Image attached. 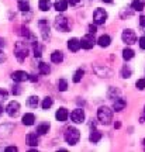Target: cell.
I'll list each match as a JSON object with an SVG mask.
<instances>
[{
  "label": "cell",
  "mask_w": 145,
  "mask_h": 152,
  "mask_svg": "<svg viewBox=\"0 0 145 152\" xmlns=\"http://www.w3.org/2000/svg\"><path fill=\"white\" fill-rule=\"evenodd\" d=\"M102 1H104V3H111L113 0H102Z\"/></svg>",
  "instance_id": "46"
},
{
  "label": "cell",
  "mask_w": 145,
  "mask_h": 152,
  "mask_svg": "<svg viewBox=\"0 0 145 152\" xmlns=\"http://www.w3.org/2000/svg\"><path fill=\"white\" fill-rule=\"evenodd\" d=\"M68 48H69V51H72V52H78V51L82 48L81 39H78V38H70L69 41H68Z\"/></svg>",
  "instance_id": "13"
},
{
  "label": "cell",
  "mask_w": 145,
  "mask_h": 152,
  "mask_svg": "<svg viewBox=\"0 0 145 152\" xmlns=\"http://www.w3.org/2000/svg\"><path fill=\"white\" fill-rule=\"evenodd\" d=\"M96 31H97L96 26H89V33L90 34H96Z\"/></svg>",
  "instance_id": "39"
},
{
  "label": "cell",
  "mask_w": 145,
  "mask_h": 152,
  "mask_svg": "<svg viewBox=\"0 0 145 152\" xmlns=\"http://www.w3.org/2000/svg\"><path fill=\"white\" fill-rule=\"evenodd\" d=\"M26 140H27V144L30 147H37L38 145V137H37V134H34V132L28 134V135L26 137Z\"/></svg>",
  "instance_id": "19"
},
{
  "label": "cell",
  "mask_w": 145,
  "mask_h": 152,
  "mask_svg": "<svg viewBox=\"0 0 145 152\" xmlns=\"http://www.w3.org/2000/svg\"><path fill=\"white\" fill-rule=\"evenodd\" d=\"M133 75V71H131V68H130L128 65H125L121 69V76H123L124 79H127V77H130V76Z\"/></svg>",
  "instance_id": "31"
},
{
  "label": "cell",
  "mask_w": 145,
  "mask_h": 152,
  "mask_svg": "<svg viewBox=\"0 0 145 152\" xmlns=\"http://www.w3.org/2000/svg\"><path fill=\"white\" fill-rule=\"evenodd\" d=\"M23 124L24 125H32L34 124V121H35V115L32 113H26L23 115Z\"/></svg>",
  "instance_id": "17"
},
{
  "label": "cell",
  "mask_w": 145,
  "mask_h": 152,
  "mask_svg": "<svg viewBox=\"0 0 145 152\" xmlns=\"http://www.w3.org/2000/svg\"><path fill=\"white\" fill-rule=\"evenodd\" d=\"M52 104H54V100L51 97H45L42 100V109L44 110H48V109H51L52 107Z\"/></svg>",
  "instance_id": "30"
},
{
  "label": "cell",
  "mask_w": 145,
  "mask_h": 152,
  "mask_svg": "<svg viewBox=\"0 0 145 152\" xmlns=\"http://www.w3.org/2000/svg\"><path fill=\"white\" fill-rule=\"evenodd\" d=\"M20 35H23V37H26V38L32 37L31 33H30V30H28V28H26V27H21V28H20Z\"/></svg>",
  "instance_id": "34"
},
{
  "label": "cell",
  "mask_w": 145,
  "mask_h": 152,
  "mask_svg": "<svg viewBox=\"0 0 145 152\" xmlns=\"http://www.w3.org/2000/svg\"><path fill=\"white\" fill-rule=\"evenodd\" d=\"M97 118L99 121L104 125H108L111 121H113V110H110L108 107L103 106L97 110Z\"/></svg>",
  "instance_id": "1"
},
{
  "label": "cell",
  "mask_w": 145,
  "mask_h": 152,
  "mask_svg": "<svg viewBox=\"0 0 145 152\" xmlns=\"http://www.w3.org/2000/svg\"><path fill=\"white\" fill-rule=\"evenodd\" d=\"M54 26L58 31H62V33H66L69 31V20L66 18L65 16H58L55 17V21H54Z\"/></svg>",
  "instance_id": "4"
},
{
  "label": "cell",
  "mask_w": 145,
  "mask_h": 152,
  "mask_svg": "<svg viewBox=\"0 0 145 152\" xmlns=\"http://www.w3.org/2000/svg\"><path fill=\"white\" fill-rule=\"evenodd\" d=\"M28 45L26 42H23V41H18V42H16V45H14V55H16V58L20 62H23V61L26 59L28 56Z\"/></svg>",
  "instance_id": "2"
},
{
  "label": "cell",
  "mask_w": 145,
  "mask_h": 152,
  "mask_svg": "<svg viewBox=\"0 0 145 152\" xmlns=\"http://www.w3.org/2000/svg\"><path fill=\"white\" fill-rule=\"evenodd\" d=\"M70 120L75 123V124H81L85 121V111L82 109H76L70 113Z\"/></svg>",
  "instance_id": "8"
},
{
  "label": "cell",
  "mask_w": 145,
  "mask_h": 152,
  "mask_svg": "<svg viewBox=\"0 0 145 152\" xmlns=\"http://www.w3.org/2000/svg\"><path fill=\"white\" fill-rule=\"evenodd\" d=\"M27 106L28 107H31V109H37L38 106V97L37 96H30L27 100Z\"/></svg>",
  "instance_id": "25"
},
{
  "label": "cell",
  "mask_w": 145,
  "mask_h": 152,
  "mask_svg": "<svg viewBox=\"0 0 145 152\" xmlns=\"http://www.w3.org/2000/svg\"><path fill=\"white\" fill-rule=\"evenodd\" d=\"M18 10L30 11V3H28L27 0H18Z\"/></svg>",
  "instance_id": "26"
},
{
  "label": "cell",
  "mask_w": 145,
  "mask_h": 152,
  "mask_svg": "<svg viewBox=\"0 0 145 152\" xmlns=\"http://www.w3.org/2000/svg\"><path fill=\"white\" fill-rule=\"evenodd\" d=\"M6 113L10 117H16L17 114L20 113V103L18 102H10L6 107Z\"/></svg>",
  "instance_id": "9"
},
{
  "label": "cell",
  "mask_w": 145,
  "mask_h": 152,
  "mask_svg": "<svg viewBox=\"0 0 145 152\" xmlns=\"http://www.w3.org/2000/svg\"><path fill=\"white\" fill-rule=\"evenodd\" d=\"M42 55V48H41V45H38V42L34 41V56L35 58H40Z\"/></svg>",
  "instance_id": "32"
},
{
  "label": "cell",
  "mask_w": 145,
  "mask_h": 152,
  "mask_svg": "<svg viewBox=\"0 0 145 152\" xmlns=\"http://www.w3.org/2000/svg\"><path fill=\"white\" fill-rule=\"evenodd\" d=\"M1 114H3V107L0 106V115H1Z\"/></svg>",
  "instance_id": "47"
},
{
  "label": "cell",
  "mask_w": 145,
  "mask_h": 152,
  "mask_svg": "<svg viewBox=\"0 0 145 152\" xmlns=\"http://www.w3.org/2000/svg\"><path fill=\"white\" fill-rule=\"evenodd\" d=\"M145 7V3L142 0H133L131 1V9L135 11H142Z\"/></svg>",
  "instance_id": "20"
},
{
  "label": "cell",
  "mask_w": 145,
  "mask_h": 152,
  "mask_svg": "<svg viewBox=\"0 0 145 152\" xmlns=\"http://www.w3.org/2000/svg\"><path fill=\"white\" fill-rule=\"evenodd\" d=\"M28 80H31V82H37L38 80V77L37 76H34V75H30V79Z\"/></svg>",
  "instance_id": "42"
},
{
  "label": "cell",
  "mask_w": 145,
  "mask_h": 152,
  "mask_svg": "<svg viewBox=\"0 0 145 152\" xmlns=\"http://www.w3.org/2000/svg\"><path fill=\"white\" fill-rule=\"evenodd\" d=\"M48 131H49V124L48 123H41V124L37 127V134L44 135V134H47Z\"/></svg>",
  "instance_id": "23"
},
{
  "label": "cell",
  "mask_w": 145,
  "mask_h": 152,
  "mask_svg": "<svg viewBox=\"0 0 145 152\" xmlns=\"http://www.w3.org/2000/svg\"><path fill=\"white\" fill-rule=\"evenodd\" d=\"M40 28H41V33H42V38L44 39H48L49 38V24L45 18L40 20Z\"/></svg>",
  "instance_id": "12"
},
{
  "label": "cell",
  "mask_w": 145,
  "mask_h": 152,
  "mask_svg": "<svg viewBox=\"0 0 145 152\" xmlns=\"http://www.w3.org/2000/svg\"><path fill=\"white\" fill-rule=\"evenodd\" d=\"M38 7L41 11H48L51 9V1L49 0H40L38 1Z\"/></svg>",
  "instance_id": "22"
},
{
  "label": "cell",
  "mask_w": 145,
  "mask_h": 152,
  "mask_svg": "<svg viewBox=\"0 0 145 152\" xmlns=\"http://www.w3.org/2000/svg\"><path fill=\"white\" fill-rule=\"evenodd\" d=\"M68 0H56L54 3V7H55V10L59 11V13H62V11H65L66 9H68Z\"/></svg>",
  "instance_id": "14"
},
{
  "label": "cell",
  "mask_w": 145,
  "mask_h": 152,
  "mask_svg": "<svg viewBox=\"0 0 145 152\" xmlns=\"http://www.w3.org/2000/svg\"><path fill=\"white\" fill-rule=\"evenodd\" d=\"M121 39H123V42H125L127 45H133V44L137 42V35L133 30H124L123 34H121Z\"/></svg>",
  "instance_id": "6"
},
{
  "label": "cell",
  "mask_w": 145,
  "mask_h": 152,
  "mask_svg": "<svg viewBox=\"0 0 145 152\" xmlns=\"http://www.w3.org/2000/svg\"><path fill=\"white\" fill-rule=\"evenodd\" d=\"M134 51L131 48H125L123 51V58H124V61H130V59H133L134 58Z\"/></svg>",
  "instance_id": "24"
},
{
  "label": "cell",
  "mask_w": 145,
  "mask_h": 152,
  "mask_svg": "<svg viewBox=\"0 0 145 152\" xmlns=\"http://www.w3.org/2000/svg\"><path fill=\"white\" fill-rule=\"evenodd\" d=\"M102 140V132L97 130H93L90 132V135H89V141L93 142V144H97V142Z\"/></svg>",
  "instance_id": "18"
},
{
  "label": "cell",
  "mask_w": 145,
  "mask_h": 152,
  "mask_svg": "<svg viewBox=\"0 0 145 152\" xmlns=\"http://www.w3.org/2000/svg\"><path fill=\"white\" fill-rule=\"evenodd\" d=\"M107 20V11L104 10V9H96L94 13H93V21L96 26H102L104 24Z\"/></svg>",
  "instance_id": "5"
},
{
  "label": "cell",
  "mask_w": 145,
  "mask_h": 152,
  "mask_svg": "<svg viewBox=\"0 0 145 152\" xmlns=\"http://www.w3.org/2000/svg\"><path fill=\"white\" fill-rule=\"evenodd\" d=\"M81 44H82V48L83 49H92L94 47V44H96V39H94V34H87L85 37L81 39Z\"/></svg>",
  "instance_id": "7"
},
{
  "label": "cell",
  "mask_w": 145,
  "mask_h": 152,
  "mask_svg": "<svg viewBox=\"0 0 145 152\" xmlns=\"http://www.w3.org/2000/svg\"><path fill=\"white\" fill-rule=\"evenodd\" d=\"M4 61H6V55H4V52L0 49V64H1V62H4Z\"/></svg>",
  "instance_id": "41"
},
{
  "label": "cell",
  "mask_w": 145,
  "mask_h": 152,
  "mask_svg": "<svg viewBox=\"0 0 145 152\" xmlns=\"http://www.w3.org/2000/svg\"><path fill=\"white\" fill-rule=\"evenodd\" d=\"M81 140V132L78 128H73V127H69L66 132H65V141L68 142L69 145H76Z\"/></svg>",
  "instance_id": "3"
},
{
  "label": "cell",
  "mask_w": 145,
  "mask_h": 152,
  "mask_svg": "<svg viewBox=\"0 0 145 152\" xmlns=\"http://www.w3.org/2000/svg\"><path fill=\"white\" fill-rule=\"evenodd\" d=\"M68 3H69L70 6H78L81 3V0H68Z\"/></svg>",
  "instance_id": "40"
},
{
  "label": "cell",
  "mask_w": 145,
  "mask_h": 152,
  "mask_svg": "<svg viewBox=\"0 0 145 152\" xmlns=\"http://www.w3.org/2000/svg\"><path fill=\"white\" fill-rule=\"evenodd\" d=\"M1 47H4V41H3V39L0 38V48H1Z\"/></svg>",
  "instance_id": "44"
},
{
  "label": "cell",
  "mask_w": 145,
  "mask_h": 152,
  "mask_svg": "<svg viewBox=\"0 0 145 152\" xmlns=\"http://www.w3.org/2000/svg\"><path fill=\"white\" fill-rule=\"evenodd\" d=\"M135 86H137V89H140V90H144V89H145V77L138 79V80H137V83H135Z\"/></svg>",
  "instance_id": "35"
},
{
  "label": "cell",
  "mask_w": 145,
  "mask_h": 152,
  "mask_svg": "<svg viewBox=\"0 0 145 152\" xmlns=\"http://www.w3.org/2000/svg\"><path fill=\"white\" fill-rule=\"evenodd\" d=\"M11 77H13V80L17 82V83H21V82H26L30 79V75H28L27 72L24 71H16L11 73Z\"/></svg>",
  "instance_id": "10"
},
{
  "label": "cell",
  "mask_w": 145,
  "mask_h": 152,
  "mask_svg": "<svg viewBox=\"0 0 145 152\" xmlns=\"http://www.w3.org/2000/svg\"><path fill=\"white\" fill-rule=\"evenodd\" d=\"M56 86H58L59 92H66V89H68V82L65 80V79H59L58 83H56Z\"/></svg>",
  "instance_id": "28"
},
{
  "label": "cell",
  "mask_w": 145,
  "mask_h": 152,
  "mask_svg": "<svg viewBox=\"0 0 145 152\" xmlns=\"http://www.w3.org/2000/svg\"><path fill=\"white\" fill-rule=\"evenodd\" d=\"M127 106V103H125V100L121 97H118L114 100L113 103V110L114 111H121V110H124V107Z\"/></svg>",
  "instance_id": "15"
},
{
  "label": "cell",
  "mask_w": 145,
  "mask_h": 152,
  "mask_svg": "<svg viewBox=\"0 0 145 152\" xmlns=\"http://www.w3.org/2000/svg\"><path fill=\"white\" fill-rule=\"evenodd\" d=\"M11 92H13V94H20V93H21V89H20V86H18V85H16V86H13V90H11Z\"/></svg>",
  "instance_id": "37"
},
{
  "label": "cell",
  "mask_w": 145,
  "mask_h": 152,
  "mask_svg": "<svg viewBox=\"0 0 145 152\" xmlns=\"http://www.w3.org/2000/svg\"><path fill=\"white\" fill-rule=\"evenodd\" d=\"M83 75H85V71H83V69H78V71L75 72V75H73V79H72V80L75 82V83H79V82L82 80Z\"/></svg>",
  "instance_id": "29"
},
{
  "label": "cell",
  "mask_w": 145,
  "mask_h": 152,
  "mask_svg": "<svg viewBox=\"0 0 145 152\" xmlns=\"http://www.w3.org/2000/svg\"><path fill=\"white\" fill-rule=\"evenodd\" d=\"M110 42H111V38L108 37L107 34H104V35H102V37H99V39H97V44H99L102 48H107L108 45H110Z\"/></svg>",
  "instance_id": "16"
},
{
  "label": "cell",
  "mask_w": 145,
  "mask_h": 152,
  "mask_svg": "<svg viewBox=\"0 0 145 152\" xmlns=\"http://www.w3.org/2000/svg\"><path fill=\"white\" fill-rule=\"evenodd\" d=\"M69 117V113H68V110L65 109V107H61V109L56 110V113H55V118L58 120L59 123H65L66 120Z\"/></svg>",
  "instance_id": "11"
},
{
  "label": "cell",
  "mask_w": 145,
  "mask_h": 152,
  "mask_svg": "<svg viewBox=\"0 0 145 152\" xmlns=\"http://www.w3.org/2000/svg\"><path fill=\"white\" fill-rule=\"evenodd\" d=\"M6 151H11V152H16V151H17V148H16V147H7V148H6Z\"/></svg>",
  "instance_id": "43"
},
{
  "label": "cell",
  "mask_w": 145,
  "mask_h": 152,
  "mask_svg": "<svg viewBox=\"0 0 145 152\" xmlns=\"http://www.w3.org/2000/svg\"><path fill=\"white\" fill-rule=\"evenodd\" d=\"M7 97H9V92H7L6 89H1V87H0V102L7 100Z\"/></svg>",
  "instance_id": "33"
},
{
  "label": "cell",
  "mask_w": 145,
  "mask_h": 152,
  "mask_svg": "<svg viewBox=\"0 0 145 152\" xmlns=\"http://www.w3.org/2000/svg\"><path fill=\"white\" fill-rule=\"evenodd\" d=\"M140 27L142 28V31L145 33V16H141L140 17Z\"/></svg>",
  "instance_id": "36"
},
{
  "label": "cell",
  "mask_w": 145,
  "mask_h": 152,
  "mask_svg": "<svg viewBox=\"0 0 145 152\" xmlns=\"http://www.w3.org/2000/svg\"><path fill=\"white\" fill-rule=\"evenodd\" d=\"M38 68H40V73H42V75H48L49 72H51L49 65L48 64H45V62H41V64L38 65Z\"/></svg>",
  "instance_id": "27"
},
{
  "label": "cell",
  "mask_w": 145,
  "mask_h": 152,
  "mask_svg": "<svg viewBox=\"0 0 145 152\" xmlns=\"http://www.w3.org/2000/svg\"><path fill=\"white\" fill-rule=\"evenodd\" d=\"M114 127H116V128H120V127H121V124H120V123H116V124H114Z\"/></svg>",
  "instance_id": "45"
},
{
  "label": "cell",
  "mask_w": 145,
  "mask_h": 152,
  "mask_svg": "<svg viewBox=\"0 0 145 152\" xmlns=\"http://www.w3.org/2000/svg\"><path fill=\"white\" fill-rule=\"evenodd\" d=\"M51 61H52L54 64L62 62V61H64V54H62L61 51H54V52L51 54Z\"/></svg>",
  "instance_id": "21"
},
{
  "label": "cell",
  "mask_w": 145,
  "mask_h": 152,
  "mask_svg": "<svg viewBox=\"0 0 145 152\" xmlns=\"http://www.w3.org/2000/svg\"><path fill=\"white\" fill-rule=\"evenodd\" d=\"M138 44H140L141 49H145V37H141L140 39H138Z\"/></svg>",
  "instance_id": "38"
}]
</instances>
